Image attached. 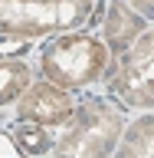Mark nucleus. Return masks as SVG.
I'll use <instances>...</instances> for the list:
<instances>
[{"label": "nucleus", "instance_id": "obj_1", "mask_svg": "<svg viewBox=\"0 0 154 158\" xmlns=\"http://www.w3.org/2000/svg\"><path fill=\"white\" fill-rule=\"evenodd\" d=\"M108 63L112 56H108L105 43L92 33H59L39 49V66H43L46 82L66 92L85 89L95 79H102Z\"/></svg>", "mask_w": 154, "mask_h": 158}, {"label": "nucleus", "instance_id": "obj_7", "mask_svg": "<svg viewBox=\"0 0 154 158\" xmlns=\"http://www.w3.org/2000/svg\"><path fill=\"white\" fill-rule=\"evenodd\" d=\"M108 158H154V118H151V109L141 112L131 125L121 128V138H118L115 152Z\"/></svg>", "mask_w": 154, "mask_h": 158}, {"label": "nucleus", "instance_id": "obj_2", "mask_svg": "<svg viewBox=\"0 0 154 158\" xmlns=\"http://www.w3.org/2000/svg\"><path fill=\"white\" fill-rule=\"evenodd\" d=\"M95 0H0V33L23 40L59 36L85 27Z\"/></svg>", "mask_w": 154, "mask_h": 158}, {"label": "nucleus", "instance_id": "obj_4", "mask_svg": "<svg viewBox=\"0 0 154 158\" xmlns=\"http://www.w3.org/2000/svg\"><path fill=\"white\" fill-rule=\"evenodd\" d=\"M105 76H112V82H108L112 96L121 99L125 106L141 109V112H148L154 106V33L151 27L118 59L108 63Z\"/></svg>", "mask_w": 154, "mask_h": 158}, {"label": "nucleus", "instance_id": "obj_12", "mask_svg": "<svg viewBox=\"0 0 154 158\" xmlns=\"http://www.w3.org/2000/svg\"><path fill=\"white\" fill-rule=\"evenodd\" d=\"M128 7L135 10L138 17H144V20H151V0H131Z\"/></svg>", "mask_w": 154, "mask_h": 158}, {"label": "nucleus", "instance_id": "obj_5", "mask_svg": "<svg viewBox=\"0 0 154 158\" xmlns=\"http://www.w3.org/2000/svg\"><path fill=\"white\" fill-rule=\"evenodd\" d=\"M76 112V102L66 89L53 86L46 79L39 82H30L20 96V106H17V118L20 122H36V125H46V128H56V125H66Z\"/></svg>", "mask_w": 154, "mask_h": 158}, {"label": "nucleus", "instance_id": "obj_3", "mask_svg": "<svg viewBox=\"0 0 154 158\" xmlns=\"http://www.w3.org/2000/svg\"><path fill=\"white\" fill-rule=\"evenodd\" d=\"M66 132L53 145V158H108L115 152L125 118L108 99H82L66 122Z\"/></svg>", "mask_w": 154, "mask_h": 158}, {"label": "nucleus", "instance_id": "obj_6", "mask_svg": "<svg viewBox=\"0 0 154 158\" xmlns=\"http://www.w3.org/2000/svg\"><path fill=\"white\" fill-rule=\"evenodd\" d=\"M148 27H151V20L138 17L125 0H108V10H105V40H102L105 49H108V56L118 59Z\"/></svg>", "mask_w": 154, "mask_h": 158}, {"label": "nucleus", "instance_id": "obj_9", "mask_svg": "<svg viewBox=\"0 0 154 158\" xmlns=\"http://www.w3.org/2000/svg\"><path fill=\"white\" fill-rule=\"evenodd\" d=\"M30 79H33V73L23 59H0V106L20 99L23 89L30 86Z\"/></svg>", "mask_w": 154, "mask_h": 158}, {"label": "nucleus", "instance_id": "obj_11", "mask_svg": "<svg viewBox=\"0 0 154 158\" xmlns=\"http://www.w3.org/2000/svg\"><path fill=\"white\" fill-rule=\"evenodd\" d=\"M0 158H23V155H20V148L13 145V138L3 135V132H0Z\"/></svg>", "mask_w": 154, "mask_h": 158}, {"label": "nucleus", "instance_id": "obj_10", "mask_svg": "<svg viewBox=\"0 0 154 158\" xmlns=\"http://www.w3.org/2000/svg\"><path fill=\"white\" fill-rule=\"evenodd\" d=\"M33 40H23V36H3L0 33V59H20L23 53H30Z\"/></svg>", "mask_w": 154, "mask_h": 158}, {"label": "nucleus", "instance_id": "obj_8", "mask_svg": "<svg viewBox=\"0 0 154 158\" xmlns=\"http://www.w3.org/2000/svg\"><path fill=\"white\" fill-rule=\"evenodd\" d=\"M10 138H13V145L20 148V155L23 158H43L53 152V132L46 125H36V122H20L10 128Z\"/></svg>", "mask_w": 154, "mask_h": 158}]
</instances>
